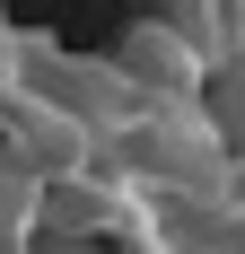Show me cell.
Returning a JSON list of instances; mask_svg holds the SVG:
<instances>
[{"mask_svg":"<svg viewBox=\"0 0 245 254\" xmlns=\"http://www.w3.org/2000/svg\"><path fill=\"white\" fill-rule=\"evenodd\" d=\"M114 70H122V88H131L140 105H201L210 97V53H201V35H184L175 18L122 26Z\"/></svg>","mask_w":245,"mask_h":254,"instance_id":"1","label":"cell"},{"mask_svg":"<svg viewBox=\"0 0 245 254\" xmlns=\"http://www.w3.org/2000/svg\"><path fill=\"white\" fill-rule=\"evenodd\" d=\"M35 246H44V184L0 167V254H35Z\"/></svg>","mask_w":245,"mask_h":254,"instance_id":"2","label":"cell"}]
</instances>
